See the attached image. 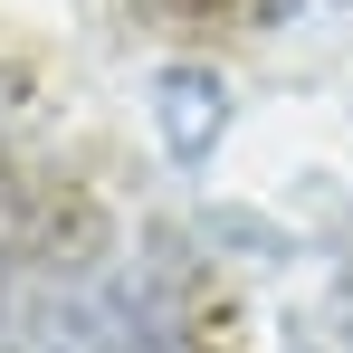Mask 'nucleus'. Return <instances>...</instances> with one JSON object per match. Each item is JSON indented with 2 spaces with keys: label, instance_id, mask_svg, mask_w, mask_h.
Masks as SVG:
<instances>
[{
  "label": "nucleus",
  "instance_id": "nucleus-1",
  "mask_svg": "<svg viewBox=\"0 0 353 353\" xmlns=\"http://www.w3.org/2000/svg\"><path fill=\"white\" fill-rule=\"evenodd\" d=\"M153 115H163V143H172L181 163H201L220 143V124H230V86L210 67H163L153 77Z\"/></svg>",
  "mask_w": 353,
  "mask_h": 353
},
{
  "label": "nucleus",
  "instance_id": "nucleus-2",
  "mask_svg": "<svg viewBox=\"0 0 353 353\" xmlns=\"http://www.w3.org/2000/svg\"><path fill=\"white\" fill-rule=\"evenodd\" d=\"M29 353H143V334H134V315L115 296H86V305H58L29 334Z\"/></svg>",
  "mask_w": 353,
  "mask_h": 353
}]
</instances>
